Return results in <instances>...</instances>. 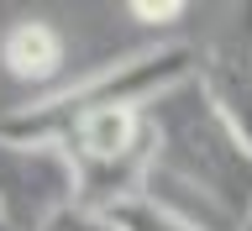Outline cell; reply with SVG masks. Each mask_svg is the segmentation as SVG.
<instances>
[{"label": "cell", "instance_id": "6da1fadb", "mask_svg": "<svg viewBox=\"0 0 252 231\" xmlns=\"http://www.w3.org/2000/svg\"><path fill=\"white\" fill-rule=\"evenodd\" d=\"M153 173L147 200L205 231H242L252 216V147L231 132L200 74L147 105Z\"/></svg>", "mask_w": 252, "mask_h": 231}, {"label": "cell", "instance_id": "7a4b0ae2", "mask_svg": "<svg viewBox=\"0 0 252 231\" xmlns=\"http://www.w3.org/2000/svg\"><path fill=\"white\" fill-rule=\"evenodd\" d=\"M200 74V53L184 42H163V47H142L121 63H105L100 74L79 79L68 90L47 95V100H27L21 110L0 116V137L11 142H63L84 116L100 110H147L153 100Z\"/></svg>", "mask_w": 252, "mask_h": 231}, {"label": "cell", "instance_id": "3957f363", "mask_svg": "<svg viewBox=\"0 0 252 231\" xmlns=\"http://www.w3.org/2000/svg\"><path fill=\"white\" fill-rule=\"evenodd\" d=\"M74 158L79 173V205L90 210H116V205L137 200L153 173V132H147V110H100L58 142Z\"/></svg>", "mask_w": 252, "mask_h": 231}, {"label": "cell", "instance_id": "277c9868", "mask_svg": "<svg viewBox=\"0 0 252 231\" xmlns=\"http://www.w3.org/2000/svg\"><path fill=\"white\" fill-rule=\"evenodd\" d=\"M68 205H79V173L58 142L0 137V226L42 231Z\"/></svg>", "mask_w": 252, "mask_h": 231}, {"label": "cell", "instance_id": "5b68a950", "mask_svg": "<svg viewBox=\"0 0 252 231\" xmlns=\"http://www.w3.org/2000/svg\"><path fill=\"white\" fill-rule=\"evenodd\" d=\"M200 84L231 121V132L252 147V5H236L200 53Z\"/></svg>", "mask_w": 252, "mask_h": 231}, {"label": "cell", "instance_id": "8992f818", "mask_svg": "<svg viewBox=\"0 0 252 231\" xmlns=\"http://www.w3.org/2000/svg\"><path fill=\"white\" fill-rule=\"evenodd\" d=\"M0 63L21 84H47L63 68V37L47 21H32V16L27 21H11L0 32Z\"/></svg>", "mask_w": 252, "mask_h": 231}, {"label": "cell", "instance_id": "52a82bcc", "mask_svg": "<svg viewBox=\"0 0 252 231\" xmlns=\"http://www.w3.org/2000/svg\"><path fill=\"white\" fill-rule=\"evenodd\" d=\"M105 216L116 221L121 231H205V226H194V221H184V216H173V210H163V205H153L147 195L116 205V210H105Z\"/></svg>", "mask_w": 252, "mask_h": 231}, {"label": "cell", "instance_id": "ba28073f", "mask_svg": "<svg viewBox=\"0 0 252 231\" xmlns=\"http://www.w3.org/2000/svg\"><path fill=\"white\" fill-rule=\"evenodd\" d=\"M42 231H121L105 210H90V205H68L63 216H53Z\"/></svg>", "mask_w": 252, "mask_h": 231}, {"label": "cell", "instance_id": "9c48e42d", "mask_svg": "<svg viewBox=\"0 0 252 231\" xmlns=\"http://www.w3.org/2000/svg\"><path fill=\"white\" fill-rule=\"evenodd\" d=\"M126 11L142 16V21H173V16H184V5H179V0H163V5H153V0H131Z\"/></svg>", "mask_w": 252, "mask_h": 231}, {"label": "cell", "instance_id": "30bf717a", "mask_svg": "<svg viewBox=\"0 0 252 231\" xmlns=\"http://www.w3.org/2000/svg\"><path fill=\"white\" fill-rule=\"evenodd\" d=\"M242 231H252V216H247V221H242Z\"/></svg>", "mask_w": 252, "mask_h": 231}, {"label": "cell", "instance_id": "8fae6325", "mask_svg": "<svg viewBox=\"0 0 252 231\" xmlns=\"http://www.w3.org/2000/svg\"><path fill=\"white\" fill-rule=\"evenodd\" d=\"M0 231H5V226H0Z\"/></svg>", "mask_w": 252, "mask_h": 231}]
</instances>
